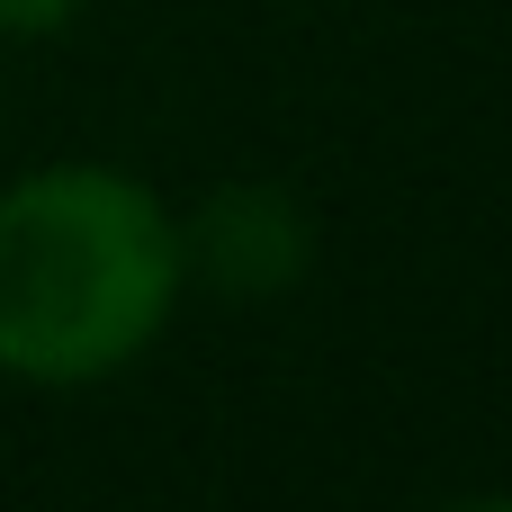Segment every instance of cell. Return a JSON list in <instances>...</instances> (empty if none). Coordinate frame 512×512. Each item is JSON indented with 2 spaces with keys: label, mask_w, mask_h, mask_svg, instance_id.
I'll return each instance as SVG.
<instances>
[{
  "label": "cell",
  "mask_w": 512,
  "mask_h": 512,
  "mask_svg": "<svg viewBox=\"0 0 512 512\" xmlns=\"http://www.w3.org/2000/svg\"><path fill=\"white\" fill-rule=\"evenodd\" d=\"M180 216L108 162H54L0 189V369L90 387L180 306Z\"/></svg>",
  "instance_id": "obj_1"
},
{
  "label": "cell",
  "mask_w": 512,
  "mask_h": 512,
  "mask_svg": "<svg viewBox=\"0 0 512 512\" xmlns=\"http://www.w3.org/2000/svg\"><path fill=\"white\" fill-rule=\"evenodd\" d=\"M180 270L207 279L234 306L288 297L315 270V216L279 189V180H225L198 198V216L180 225Z\"/></svg>",
  "instance_id": "obj_2"
},
{
  "label": "cell",
  "mask_w": 512,
  "mask_h": 512,
  "mask_svg": "<svg viewBox=\"0 0 512 512\" xmlns=\"http://www.w3.org/2000/svg\"><path fill=\"white\" fill-rule=\"evenodd\" d=\"M81 0H0V36H54Z\"/></svg>",
  "instance_id": "obj_3"
},
{
  "label": "cell",
  "mask_w": 512,
  "mask_h": 512,
  "mask_svg": "<svg viewBox=\"0 0 512 512\" xmlns=\"http://www.w3.org/2000/svg\"><path fill=\"white\" fill-rule=\"evenodd\" d=\"M450 512H512V495H468V504H450Z\"/></svg>",
  "instance_id": "obj_4"
}]
</instances>
